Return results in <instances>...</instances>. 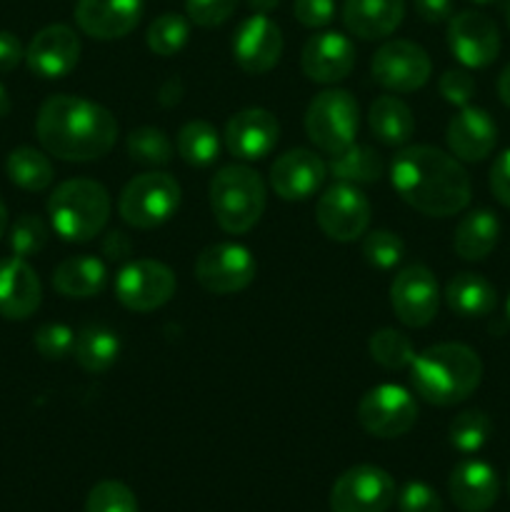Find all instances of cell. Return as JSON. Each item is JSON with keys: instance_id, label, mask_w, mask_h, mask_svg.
Listing matches in <instances>:
<instances>
[{"instance_id": "obj_1", "label": "cell", "mask_w": 510, "mask_h": 512, "mask_svg": "<svg viewBox=\"0 0 510 512\" xmlns=\"http://www.w3.org/2000/svg\"><path fill=\"white\" fill-rule=\"evenodd\" d=\"M395 193L428 218H450L468 208L470 178L460 160L433 145H408L390 165Z\"/></svg>"}, {"instance_id": "obj_2", "label": "cell", "mask_w": 510, "mask_h": 512, "mask_svg": "<svg viewBox=\"0 0 510 512\" xmlns=\"http://www.w3.org/2000/svg\"><path fill=\"white\" fill-rule=\"evenodd\" d=\"M35 135L48 155L68 163L105 158L118 140V120L105 105L80 95H53L35 118Z\"/></svg>"}, {"instance_id": "obj_3", "label": "cell", "mask_w": 510, "mask_h": 512, "mask_svg": "<svg viewBox=\"0 0 510 512\" xmlns=\"http://www.w3.org/2000/svg\"><path fill=\"white\" fill-rule=\"evenodd\" d=\"M483 380V360L470 345L438 343L415 355L410 363V383L430 405L450 408L478 390Z\"/></svg>"}, {"instance_id": "obj_4", "label": "cell", "mask_w": 510, "mask_h": 512, "mask_svg": "<svg viewBox=\"0 0 510 512\" xmlns=\"http://www.w3.org/2000/svg\"><path fill=\"white\" fill-rule=\"evenodd\" d=\"M110 193L90 178L60 183L48 198L50 225L68 243H90L105 230L110 218Z\"/></svg>"}, {"instance_id": "obj_5", "label": "cell", "mask_w": 510, "mask_h": 512, "mask_svg": "<svg viewBox=\"0 0 510 512\" xmlns=\"http://www.w3.org/2000/svg\"><path fill=\"white\" fill-rule=\"evenodd\" d=\"M268 203V188L258 170L225 165L210 180V210L220 230L245 235L260 223Z\"/></svg>"}, {"instance_id": "obj_6", "label": "cell", "mask_w": 510, "mask_h": 512, "mask_svg": "<svg viewBox=\"0 0 510 512\" xmlns=\"http://www.w3.org/2000/svg\"><path fill=\"white\" fill-rule=\"evenodd\" d=\"M180 208V183L170 173L150 170L130 180L118 198L123 223L135 230H153L168 223Z\"/></svg>"}, {"instance_id": "obj_7", "label": "cell", "mask_w": 510, "mask_h": 512, "mask_svg": "<svg viewBox=\"0 0 510 512\" xmlns=\"http://www.w3.org/2000/svg\"><path fill=\"white\" fill-rule=\"evenodd\" d=\"M305 133L323 153L335 155L355 143L360 125L358 100L340 88H328L310 100L305 110Z\"/></svg>"}, {"instance_id": "obj_8", "label": "cell", "mask_w": 510, "mask_h": 512, "mask_svg": "<svg viewBox=\"0 0 510 512\" xmlns=\"http://www.w3.org/2000/svg\"><path fill=\"white\" fill-rule=\"evenodd\" d=\"M358 423L373 438H400V435L410 433L413 425L418 423V403L400 385H375L360 398Z\"/></svg>"}, {"instance_id": "obj_9", "label": "cell", "mask_w": 510, "mask_h": 512, "mask_svg": "<svg viewBox=\"0 0 510 512\" xmlns=\"http://www.w3.org/2000/svg\"><path fill=\"white\" fill-rule=\"evenodd\" d=\"M178 288L175 273L160 260L140 258L123 265L115 278V298L133 313H153L170 303Z\"/></svg>"}, {"instance_id": "obj_10", "label": "cell", "mask_w": 510, "mask_h": 512, "mask_svg": "<svg viewBox=\"0 0 510 512\" xmlns=\"http://www.w3.org/2000/svg\"><path fill=\"white\" fill-rule=\"evenodd\" d=\"M395 495L390 473L378 465H353L330 488V512H388Z\"/></svg>"}, {"instance_id": "obj_11", "label": "cell", "mask_w": 510, "mask_h": 512, "mask_svg": "<svg viewBox=\"0 0 510 512\" xmlns=\"http://www.w3.org/2000/svg\"><path fill=\"white\" fill-rule=\"evenodd\" d=\"M258 273L253 253L240 243H215L195 258V280L213 295H235L248 288Z\"/></svg>"}, {"instance_id": "obj_12", "label": "cell", "mask_w": 510, "mask_h": 512, "mask_svg": "<svg viewBox=\"0 0 510 512\" xmlns=\"http://www.w3.org/2000/svg\"><path fill=\"white\" fill-rule=\"evenodd\" d=\"M370 200L358 185L335 183L315 205V223L335 243H353L368 233Z\"/></svg>"}, {"instance_id": "obj_13", "label": "cell", "mask_w": 510, "mask_h": 512, "mask_svg": "<svg viewBox=\"0 0 510 512\" xmlns=\"http://www.w3.org/2000/svg\"><path fill=\"white\" fill-rule=\"evenodd\" d=\"M373 80L388 93H415L433 73L430 55L413 40H388L373 55Z\"/></svg>"}, {"instance_id": "obj_14", "label": "cell", "mask_w": 510, "mask_h": 512, "mask_svg": "<svg viewBox=\"0 0 510 512\" xmlns=\"http://www.w3.org/2000/svg\"><path fill=\"white\" fill-rule=\"evenodd\" d=\"M390 303L400 323L408 328H425L433 323L440 305V288L433 270L420 263L400 270L390 285Z\"/></svg>"}, {"instance_id": "obj_15", "label": "cell", "mask_w": 510, "mask_h": 512, "mask_svg": "<svg viewBox=\"0 0 510 512\" xmlns=\"http://www.w3.org/2000/svg\"><path fill=\"white\" fill-rule=\"evenodd\" d=\"M448 48L465 68H488L500 53V30L493 18L463 10L448 20Z\"/></svg>"}, {"instance_id": "obj_16", "label": "cell", "mask_w": 510, "mask_h": 512, "mask_svg": "<svg viewBox=\"0 0 510 512\" xmlns=\"http://www.w3.org/2000/svg\"><path fill=\"white\" fill-rule=\"evenodd\" d=\"M280 55H283V33H280L278 23H273L268 15H250L235 30L233 58L245 73H268L280 63Z\"/></svg>"}, {"instance_id": "obj_17", "label": "cell", "mask_w": 510, "mask_h": 512, "mask_svg": "<svg viewBox=\"0 0 510 512\" xmlns=\"http://www.w3.org/2000/svg\"><path fill=\"white\" fill-rule=\"evenodd\" d=\"M355 45L348 35L338 30H323L303 45L300 68L305 78L320 85H335L355 68Z\"/></svg>"}, {"instance_id": "obj_18", "label": "cell", "mask_w": 510, "mask_h": 512, "mask_svg": "<svg viewBox=\"0 0 510 512\" xmlns=\"http://www.w3.org/2000/svg\"><path fill=\"white\" fill-rule=\"evenodd\" d=\"M78 58L80 38L73 28L63 23L38 30L25 50V63H28L30 73L45 80L65 78L78 65Z\"/></svg>"}, {"instance_id": "obj_19", "label": "cell", "mask_w": 510, "mask_h": 512, "mask_svg": "<svg viewBox=\"0 0 510 512\" xmlns=\"http://www.w3.org/2000/svg\"><path fill=\"white\" fill-rule=\"evenodd\" d=\"M325 178H328L325 160L305 148L288 150L270 165V185H273L275 195L290 200V203L313 198L323 188Z\"/></svg>"}, {"instance_id": "obj_20", "label": "cell", "mask_w": 510, "mask_h": 512, "mask_svg": "<svg viewBox=\"0 0 510 512\" xmlns=\"http://www.w3.org/2000/svg\"><path fill=\"white\" fill-rule=\"evenodd\" d=\"M225 148L230 155L245 160H263L278 145L280 123L270 110L245 108L235 113L225 125Z\"/></svg>"}, {"instance_id": "obj_21", "label": "cell", "mask_w": 510, "mask_h": 512, "mask_svg": "<svg viewBox=\"0 0 510 512\" xmlns=\"http://www.w3.org/2000/svg\"><path fill=\"white\" fill-rule=\"evenodd\" d=\"M143 15V0H78L75 23L95 40H118L133 33Z\"/></svg>"}, {"instance_id": "obj_22", "label": "cell", "mask_w": 510, "mask_h": 512, "mask_svg": "<svg viewBox=\"0 0 510 512\" xmlns=\"http://www.w3.org/2000/svg\"><path fill=\"white\" fill-rule=\"evenodd\" d=\"M450 153L463 163H480L488 158L498 145V125L490 118L488 110L465 105L448 123L445 130Z\"/></svg>"}, {"instance_id": "obj_23", "label": "cell", "mask_w": 510, "mask_h": 512, "mask_svg": "<svg viewBox=\"0 0 510 512\" xmlns=\"http://www.w3.org/2000/svg\"><path fill=\"white\" fill-rule=\"evenodd\" d=\"M43 303V285L30 263L18 255L0 258V315L28 320Z\"/></svg>"}, {"instance_id": "obj_24", "label": "cell", "mask_w": 510, "mask_h": 512, "mask_svg": "<svg viewBox=\"0 0 510 512\" xmlns=\"http://www.w3.org/2000/svg\"><path fill=\"white\" fill-rule=\"evenodd\" d=\"M448 493L455 508L463 512H488L498 503V473L483 460H463L448 478Z\"/></svg>"}, {"instance_id": "obj_25", "label": "cell", "mask_w": 510, "mask_h": 512, "mask_svg": "<svg viewBox=\"0 0 510 512\" xmlns=\"http://www.w3.org/2000/svg\"><path fill=\"white\" fill-rule=\"evenodd\" d=\"M405 15V0H345L343 23L360 40H383Z\"/></svg>"}, {"instance_id": "obj_26", "label": "cell", "mask_w": 510, "mask_h": 512, "mask_svg": "<svg viewBox=\"0 0 510 512\" xmlns=\"http://www.w3.org/2000/svg\"><path fill=\"white\" fill-rule=\"evenodd\" d=\"M108 285V268L95 255H73L53 270L55 293L70 300H88L100 295Z\"/></svg>"}, {"instance_id": "obj_27", "label": "cell", "mask_w": 510, "mask_h": 512, "mask_svg": "<svg viewBox=\"0 0 510 512\" xmlns=\"http://www.w3.org/2000/svg\"><path fill=\"white\" fill-rule=\"evenodd\" d=\"M445 303L460 318H485L498 305V290L478 273H458L445 285Z\"/></svg>"}, {"instance_id": "obj_28", "label": "cell", "mask_w": 510, "mask_h": 512, "mask_svg": "<svg viewBox=\"0 0 510 512\" xmlns=\"http://www.w3.org/2000/svg\"><path fill=\"white\" fill-rule=\"evenodd\" d=\"M500 240V220L493 210H473L458 223L453 235L455 253L470 263H480L495 250Z\"/></svg>"}, {"instance_id": "obj_29", "label": "cell", "mask_w": 510, "mask_h": 512, "mask_svg": "<svg viewBox=\"0 0 510 512\" xmlns=\"http://www.w3.org/2000/svg\"><path fill=\"white\" fill-rule=\"evenodd\" d=\"M368 128L380 143L400 148V145L410 143L415 133L413 110L395 95H380L368 110Z\"/></svg>"}, {"instance_id": "obj_30", "label": "cell", "mask_w": 510, "mask_h": 512, "mask_svg": "<svg viewBox=\"0 0 510 512\" xmlns=\"http://www.w3.org/2000/svg\"><path fill=\"white\" fill-rule=\"evenodd\" d=\"M120 355V338L105 325H85L73 343V358L85 373H105Z\"/></svg>"}, {"instance_id": "obj_31", "label": "cell", "mask_w": 510, "mask_h": 512, "mask_svg": "<svg viewBox=\"0 0 510 512\" xmlns=\"http://www.w3.org/2000/svg\"><path fill=\"white\" fill-rule=\"evenodd\" d=\"M328 173L333 175L338 183L365 185L383 178L385 165L378 150H373L370 145L353 143L330 158Z\"/></svg>"}, {"instance_id": "obj_32", "label": "cell", "mask_w": 510, "mask_h": 512, "mask_svg": "<svg viewBox=\"0 0 510 512\" xmlns=\"http://www.w3.org/2000/svg\"><path fill=\"white\" fill-rule=\"evenodd\" d=\"M5 173H8L10 183H15L23 190H30V193H40L55 178L53 163H50L48 155L43 150L28 148V145L15 148L8 155V160H5Z\"/></svg>"}, {"instance_id": "obj_33", "label": "cell", "mask_w": 510, "mask_h": 512, "mask_svg": "<svg viewBox=\"0 0 510 512\" xmlns=\"http://www.w3.org/2000/svg\"><path fill=\"white\" fill-rule=\"evenodd\" d=\"M175 150L180 158L195 168H205V165L215 163L220 155V133L215 125L208 120H190L178 130L175 138Z\"/></svg>"}, {"instance_id": "obj_34", "label": "cell", "mask_w": 510, "mask_h": 512, "mask_svg": "<svg viewBox=\"0 0 510 512\" xmlns=\"http://www.w3.org/2000/svg\"><path fill=\"white\" fill-rule=\"evenodd\" d=\"M368 350L370 358L385 370H405L415 360V348L408 335L393 328H383L370 335Z\"/></svg>"}, {"instance_id": "obj_35", "label": "cell", "mask_w": 510, "mask_h": 512, "mask_svg": "<svg viewBox=\"0 0 510 512\" xmlns=\"http://www.w3.org/2000/svg\"><path fill=\"white\" fill-rule=\"evenodd\" d=\"M490 433H493V423L483 410H463L450 420L448 428L450 445L465 455L483 450V445L490 440Z\"/></svg>"}, {"instance_id": "obj_36", "label": "cell", "mask_w": 510, "mask_h": 512, "mask_svg": "<svg viewBox=\"0 0 510 512\" xmlns=\"http://www.w3.org/2000/svg\"><path fill=\"white\" fill-rule=\"evenodd\" d=\"M190 38V23L178 13H163L150 23L145 43L160 58H170V55L180 53Z\"/></svg>"}, {"instance_id": "obj_37", "label": "cell", "mask_w": 510, "mask_h": 512, "mask_svg": "<svg viewBox=\"0 0 510 512\" xmlns=\"http://www.w3.org/2000/svg\"><path fill=\"white\" fill-rule=\"evenodd\" d=\"M128 155L140 165H150V168H160L173 160V143L168 135L153 125H143L135 128L128 135Z\"/></svg>"}, {"instance_id": "obj_38", "label": "cell", "mask_w": 510, "mask_h": 512, "mask_svg": "<svg viewBox=\"0 0 510 512\" xmlns=\"http://www.w3.org/2000/svg\"><path fill=\"white\" fill-rule=\"evenodd\" d=\"M48 235L50 230L40 215L25 213L20 215V218L15 220L13 228H10V250H13V255H18V258L28 260L45 248Z\"/></svg>"}, {"instance_id": "obj_39", "label": "cell", "mask_w": 510, "mask_h": 512, "mask_svg": "<svg viewBox=\"0 0 510 512\" xmlns=\"http://www.w3.org/2000/svg\"><path fill=\"white\" fill-rule=\"evenodd\" d=\"M363 258L365 263L378 270H390L405 258V243L398 233L390 230H373L365 233L363 240Z\"/></svg>"}, {"instance_id": "obj_40", "label": "cell", "mask_w": 510, "mask_h": 512, "mask_svg": "<svg viewBox=\"0 0 510 512\" xmlns=\"http://www.w3.org/2000/svg\"><path fill=\"white\" fill-rule=\"evenodd\" d=\"M85 512H138V498L120 480H103L88 493Z\"/></svg>"}, {"instance_id": "obj_41", "label": "cell", "mask_w": 510, "mask_h": 512, "mask_svg": "<svg viewBox=\"0 0 510 512\" xmlns=\"http://www.w3.org/2000/svg\"><path fill=\"white\" fill-rule=\"evenodd\" d=\"M33 343L45 360H63L73 355L75 333L65 323H45L35 330Z\"/></svg>"}, {"instance_id": "obj_42", "label": "cell", "mask_w": 510, "mask_h": 512, "mask_svg": "<svg viewBox=\"0 0 510 512\" xmlns=\"http://www.w3.org/2000/svg\"><path fill=\"white\" fill-rule=\"evenodd\" d=\"M400 512H443V500L423 480H410L395 495Z\"/></svg>"}, {"instance_id": "obj_43", "label": "cell", "mask_w": 510, "mask_h": 512, "mask_svg": "<svg viewBox=\"0 0 510 512\" xmlns=\"http://www.w3.org/2000/svg\"><path fill=\"white\" fill-rule=\"evenodd\" d=\"M238 8V0H185V13L200 28L223 25Z\"/></svg>"}, {"instance_id": "obj_44", "label": "cell", "mask_w": 510, "mask_h": 512, "mask_svg": "<svg viewBox=\"0 0 510 512\" xmlns=\"http://www.w3.org/2000/svg\"><path fill=\"white\" fill-rule=\"evenodd\" d=\"M438 90L445 103L465 108L475 95V80L468 70H445L438 80Z\"/></svg>"}, {"instance_id": "obj_45", "label": "cell", "mask_w": 510, "mask_h": 512, "mask_svg": "<svg viewBox=\"0 0 510 512\" xmlns=\"http://www.w3.org/2000/svg\"><path fill=\"white\" fill-rule=\"evenodd\" d=\"M293 13L305 28H325L335 15V0H295Z\"/></svg>"}, {"instance_id": "obj_46", "label": "cell", "mask_w": 510, "mask_h": 512, "mask_svg": "<svg viewBox=\"0 0 510 512\" xmlns=\"http://www.w3.org/2000/svg\"><path fill=\"white\" fill-rule=\"evenodd\" d=\"M490 190L500 205L510 208V148L503 150L490 168Z\"/></svg>"}, {"instance_id": "obj_47", "label": "cell", "mask_w": 510, "mask_h": 512, "mask_svg": "<svg viewBox=\"0 0 510 512\" xmlns=\"http://www.w3.org/2000/svg\"><path fill=\"white\" fill-rule=\"evenodd\" d=\"M25 58V48L18 40V35L0 30V73H10L18 68Z\"/></svg>"}, {"instance_id": "obj_48", "label": "cell", "mask_w": 510, "mask_h": 512, "mask_svg": "<svg viewBox=\"0 0 510 512\" xmlns=\"http://www.w3.org/2000/svg\"><path fill=\"white\" fill-rule=\"evenodd\" d=\"M100 250H103L105 258L113 260V263H123V260H128L130 253H133V240H130V235L123 233V230H110V233H105Z\"/></svg>"}, {"instance_id": "obj_49", "label": "cell", "mask_w": 510, "mask_h": 512, "mask_svg": "<svg viewBox=\"0 0 510 512\" xmlns=\"http://www.w3.org/2000/svg\"><path fill=\"white\" fill-rule=\"evenodd\" d=\"M415 10L425 23H445L453 18V0H415Z\"/></svg>"}, {"instance_id": "obj_50", "label": "cell", "mask_w": 510, "mask_h": 512, "mask_svg": "<svg viewBox=\"0 0 510 512\" xmlns=\"http://www.w3.org/2000/svg\"><path fill=\"white\" fill-rule=\"evenodd\" d=\"M183 93H185L183 80H180L178 75H173V78H168L163 85H160L158 103L163 105V108H175V105L183 100Z\"/></svg>"}, {"instance_id": "obj_51", "label": "cell", "mask_w": 510, "mask_h": 512, "mask_svg": "<svg viewBox=\"0 0 510 512\" xmlns=\"http://www.w3.org/2000/svg\"><path fill=\"white\" fill-rule=\"evenodd\" d=\"M498 95H500V100H503V103L510 108V63L505 65L503 73H500V78H498Z\"/></svg>"}, {"instance_id": "obj_52", "label": "cell", "mask_w": 510, "mask_h": 512, "mask_svg": "<svg viewBox=\"0 0 510 512\" xmlns=\"http://www.w3.org/2000/svg\"><path fill=\"white\" fill-rule=\"evenodd\" d=\"M278 3L280 0H248L250 8H253L255 13H263V15H268L270 10L278 8Z\"/></svg>"}, {"instance_id": "obj_53", "label": "cell", "mask_w": 510, "mask_h": 512, "mask_svg": "<svg viewBox=\"0 0 510 512\" xmlns=\"http://www.w3.org/2000/svg\"><path fill=\"white\" fill-rule=\"evenodd\" d=\"M10 113V98H8V90L3 88V83H0V118H5V115Z\"/></svg>"}, {"instance_id": "obj_54", "label": "cell", "mask_w": 510, "mask_h": 512, "mask_svg": "<svg viewBox=\"0 0 510 512\" xmlns=\"http://www.w3.org/2000/svg\"><path fill=\"white\" fill-rule=\"evenodd\" d=\"M5 228H8V208H5V203L0 200V238L5 235Z\"/></svg>"}, {"instance_id": "obj_55", "label": "cell", "mask_w": 510, "mask_h": 512, "mask_svg": "<svg viewBox=\"0 0 510 512\" xmlns=\"http://www.w3.org/2000/svg\"><path fill=\"white\" fill-rule=\"evenodd\" d=\"M470 3H475V5H493V3H500V0H470Z\"/></svg>"}, {"instance_id": "obj_56", "label": "cell", "mask_w": 510, "mask_h": 512, "mask_svg": "<svg viewBox=\"0 0 510 512\" xmlns=\"http://www.w3.org/2000/svg\"><path fill=\"white\" fill-rule=\"evenodd\" d=\"M505 20H508V28H510V0L505 3Z\"/></svg>"}, {"instance_id": "obj_57", "label": "cell", "mask_w": 510, "mask_h": 512, "mask_svg": "<svg viewBox=\"0 0 510 512\" xmlns=\"http://www.w3.org/2000/svg\"><path fill=\"white\" fill-rule=\"evenodd\" d=\"M508 323H510V298H508Z\"/></svg>"}, {"instance_id": "obj_58", "label": "cell", "mask_w": 510, "mask_h": 512, "mask_svg": "<svg viewBox=\"0 0 510 512\" xmlns=\"http://www.w3.org/2000/svg\"><path fill=\"white\" fill-rule=\"evenodd\" d=\"M508 493H510V475H508Z\"/></svg>"}]
</instances>
